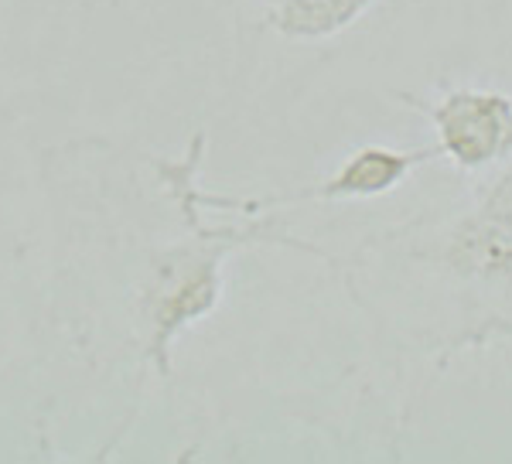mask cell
<instances>
[{
    "label": "cell",
    "mask_w": 512,
    "mask_h": 464,
    "mask_svg": "<svg viewBox=\"0 0 512 464\" xmlns=\"http://www.w3.org/2000/svg\"><path fill=\"white\" fill-rule=\"evenodd\" d=\"M434 157H441L434 144H424V147L366 144V147H359L332 178H325L321 185L308 188V192L280 195V198H256V202H233V198H219V202L233 205V209H243V212H256V209H274V205H297V202L332 205V202H355V198H379V195H390L393 188H400L420 164L434 161Z\"/></svg>",
    "instance_id": "cell-4"
},
{
    "label": "cell",
    "mask_w": 512,
    "mask_h": 464,
    "mask_svg": "<svg viewBox=\"0 0 512 464\" xmlns=\"http://www.w3.org/2000/svg\"><path fill=\"white\" fill-rule=\"evenodd\" d=\"M198 226V219H195ZM274 226L260 222L250 229H202L198 243L164 253L151 270V280L144 287V321H147V355L158 362V369L168 376V348L181 328L202 321L209 311H216L222 297V263L226 253L236 246H246L253 239H277L270 236Z\"/></svg>",
    "instance_id": "cell-2"
},
{
    "label": "cell",
    "mask_w": 512,
    "mask_h": 464,
    "mask_svg": "<svg viewBox=\"0 0 512 464\" xmlns=\"http://www.w3.org/2000/svg\"><path fill=\"white\" fill-rule=\"evenodd\" d=\"M349 280L410 352L448 359L512 338V161L461 209L379 232Z\"/></svg>",
    "instance_id": "cell-1"
},
{
    "label": "cell",
    "mask_w": 512,
    "mask_h": 464,
    "mask_svg": "<svg viewBox=\"0 0 512 464\" xmlns=\"http://www.w3.org/2000/svg\"><path fill=\"white\" fill-rule=\"evenodd\" d=\"M427 116L434 127V147L458 171H489L512 161V96L499 89L458 86L424 103L417 96H400Z\"/></svg>",
    "instance_id": "cell-3"
},
{
    "label": "cell",
    "mask_w": 512,
    "mask_h": 464,
    "mask_svg": "<svg viewBox=\"0 0 512 464\" xmlns=\"http://www.w3.org/2000/svg\"><path fill=\"white\" fill-rule=\"evenodd\" d=\"M376 0H270L267 24L291 41H321L352 28Z\"/></svg>",
    "instance_id": "cell-5"
}]
</instances>
